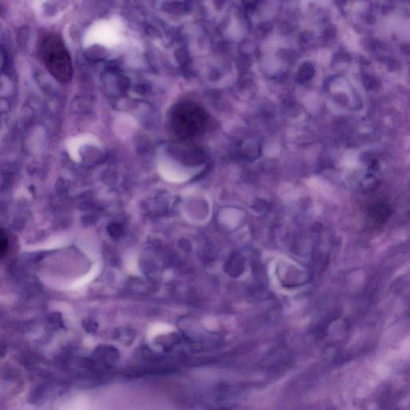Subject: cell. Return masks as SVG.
Masks as SVG:
<instances>
[{
  "mask_svg": "<svg viewBox=\"0 0 410 410\" xmlns=\"http://www.w3.org/2000/svg\"><path fill=\"white\" fill-rule=\"evenodd\" d=\"M98 40L102 45L113 46L118 43L119 39V27L117 23L102 21L98 25Z\"/></svg>",
  "mask_w": 410,
  "mask_h": 410,
  "instance_id": "obj_2",
  "label": "cell"
},
{
  "mask_svg": "<svg viewBox=\"0 0 410 410\" xmlns=\"http://www.w3.org/2000/svg\"><path fill=\"white\" fill-rule=\"evenodd\" d=\"M370 215L377 223H384L390 218L391 210L387 204H377L371 209Z\"/></svg>",
  "mask_w": 410,
  "mask_h": 410,
  "instance_id": "obj_3",
  "label": "cell"
},
{
  "mask_svg": "<svg viewBox=\"0 0 410 410\" xmlns=\"http://www.w3.org/2000/svg\"><path fill=\"white\" fill-rule=\"evenodd\" d=\"M40 56L50 74L59 81H68L71 76V62L62 38L55 33L42 35L38 44Z\"/></svg>",
  "mask_w": 410,
  "mask_h": 410,
  "instance_id": "obj_1",
  "label": "cell"
},
{
  "mask_svg": "<svg viewBox=\"0 0 410 410\" xmlns=\"http://www.w3.org/2000/svg\"><path fill=\"white\" fill-rule=\"evenodd\" d=\"M8 248V240L6 234L0 230V257H2Z\"/></svg>",
  "mask_w": 410,
  "mask_h": 410,
  "instance_id": "obj_4",
  "label": "cell"
}]
</instances>
